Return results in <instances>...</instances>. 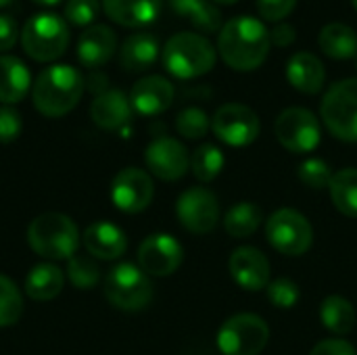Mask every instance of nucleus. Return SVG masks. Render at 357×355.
<instances>
[{
    "label": "nucleus",
    "mask_w": 357,
    "mask_h": 355,
    "mask_svg": "<svg viewBox=\"0 0 357 355\" xmlns=\"http://www.w3.org/2000/svg\"><path fill=\"white\" fill-rule=\"evenodd\" d=\"M272 48L270 29L257 17H234L218 31V52L236 71L257 69Z\"/></svg>",
    "instance_id": "1"
},
{
    "label": "nucleus",
    "mask_w": 357,
    "mask_h": 355,
    "mask_svg": "<svg viewBox=\"0 0 357 355\" xmlns=\"http://www.w3.org/2000/svg\"><path fill=\"white\" fill-rule=\"evenodd\" d=\"M86 77L73 65H48L38 73L31 86V98L36 109L46 117L67 115L82 98Z\"/></svg>",
    "instance_id": "2"
},
{
    "label": "nucleus",
    "mask_w": 357,
    "mask_h": 355,
    "mask_svg": "<svg viewBox=\"0 0 357 355\" xmlns=\"http://www.w3.org/2000/svg\"><path fill=\"white\" fill-rule=\"evenodd\" d=\"M218 59L215 46L207 36L197 31H178L174 33L163 48L165 69L180 80H192L205 75L213 69Z\"/></svg>",
    "instance_id": "3"
},
{
    "label": "nucleus",
    "mask_w": 357,
    "mask_h": 355,
    "mask_svg": "<svg viewBox=\"0 0 357 355\" xmlns=\"http://www.w3.org/2000/svg\"><path fill=\"white\" fill-rule=\"evenodd\" d=\"M29 247L46 259H71L79 247V230L69 216L50 211L38 216L27 228Z\"/></svg>",
    "instance_id": "4"
},
{
    "label": "nucleus",
    "mask_w": 357,
    "mask_h": 355,
    "mask_svg": "<svg viewBox=\"0 0 357 355\" xmlns=\"http://www.w3.org/2000/svg\"><path fill=\"white\" fill-rule=\"evenodd\" d=\"M69 25L65 17L52 13V10H42L31 15L23 29H21V44L23 50L40 63H48L59 59L69 44Z\"/></svg>",
    "instance_id": "5"
},
{
    "label": "nucleus",
    "mask_w": 357,
    "mask_h": 355,
    "mask_svg": "<svg viewBox=\"0 0 357 355\" xmlns=\"http://www.w3.org/2000/svg\"><path fill=\"white\" fill-rule=\"evenodd\" d=\"M320 115L333 136L345 142H357V77L333 84L322 103Z\"/></svg>",
    "instance_id": "6"
},
{
    "label": "nucleus",
    "mask_w": 357,
    "mask_h": 355,
    "mask_svg": "<svg viewBox=\"0 0 357 355\" xmlns=\"http://www.w3.org/2000/svg\"><path fill=\"white\" fill-rule=\"evenodd\" d=\"M105 297L121 312H140L153 299V282L140 266L119 264L105 278Z\"/></svg>",
    "instance_id": "7"
},
{
    "label": "nucleus",
    "mask_w": 357,
    "mask_h": 355,
    "mask_svg": "<svg viewBox=\"0 0 357 355\" xmlns=\"http://www.w3.org/2000/svg\"><path fill=\"white\" fill-rule=\"evenodd\" d=\"M270 339V328L257 314H236L218 333V347L224 355H259Z\"/></svg>",
    "instance_id": "8"
},
{
    "label": "nucleus",
    "mask_w": 357,
    "mask_h": 355,
    "mask_svg": "<svg viewBox=\"0 0 357 355\" xmlns=\"http://www.w3.org/2000/svg\"><path fill=\"white\" fill-rule=\"evenodd\" d=\"M268 243L282 255L299 257L310 251L314 241L312 224L297 209H278L270 216L266 224Z\"/></svg>",
    "instance_id": "9"
},
{
    "label": "nucleus",
    "mask_w": 357,
    "mask_h": 355,
    "mask_svg": "<svg viewBox=\"0 0 357 355\" xmlns=\"http://www.w3.org/2000/svg\"><path fill=\"white\" fill-rule=\"evenodd\" d=\"M278 142L291 153H310L320 144V121L318 117L303 107L284 109L274 123Z\"/></svg>",
    "instance_id": "10"
},
{
    "label": "nucleus",
    "mask_w": 357,
    "mask_h": 355,
    "mask_svg": "<svg viewBox=\"0 0 357 355\" xmlns=\"http://www.w3.org/2000/svg\"><path fill=\"white\" fill-rule=\"evenodd\" d=\"M211 130L222 142L230 146H249L259 136V117L247 105L228 103L215 111Z\"/></svg>",
    "instance_id": "11"
},
{
    "label": "nucleus",
    "mask_w": 357,
    "mask_h": 355,
    "mask_svg": "<svg viewBox=\"0 0 357 355\" xmlns=\"http://www.w3.org/2000/svg\"><path fill=\"white\" fill-rule=\"evenodd\" d=\"M180 224L192 234H207L220 222V205L211 190L203 186L188 188L176 203Z\"/></svg>",
    "instance_id": "12"
},
{
    "label": "nucleus",
    "mask_w": 357,
    "mask_h": 355,
    "mask_svg": "<svg viewBox=\"0 0 357 355\" xmlns=\"http://www.w3.org/2000/svg\"><path fill=\"white\" fill-rule=\"evenodd\" d=\"M155 195V186L151 176L138 167L121 169L111 184V201L123 213H140L144 211Z\"/></svg>",
    "instance_id": "13"
},
{
    "label": "nucleus",
    "mask_w": 357,
    "mask_h": 355,
    "mask_svg": "<svg viewBox=\"0 0 357 355\" xmlns=\"http://www.w3.org/2000/svg\"><path fill=\"white\" fill-rule=\"evenodd\" d=\"M184 259L182 245L169 234H151L138 247V266L149 276H169Z\"/></svg>",
    "instance_id": "14"
},
{
    "label": "nucleus",
    "mask_w": 357,
    "mask_h": 355,
    "mask_svg": "<svg viewBox=\"0 0 357 355\" xmlns=\"http://www.w3.org/2000/svg\"><path fill=\"white\" fill-rule=\"evenodd\" d=\"M144 159H146L151 174L165 182L180 180L190 167V155H188L186 146L180 140L169 138V136L155 138L146 146Z\"/></svg>",
    "instance_id": "15"
},
{
    "label": "nucleus",
    "mask_w": 357,
    "mask_h": 355,
    "mask_svg": "<svg viewBox=\"0 0 357 355\" xmlns=\"http://www.w3.org/2000/svg\"><path fill=\"white\" fill-rule=\"evenodd\" d=\"M234 282L245 291H261L270 285V262L255 247H238L228 262Z\"/></svg>",
    "instance_id": "16"
},
{
    "label": "nucleus",
    "mask_w": 357,
    "mask_h": 355,
    "mask_svg": "<svg viewBox=\"0 0 357 355\" xmlns=\"http://www.w3.org/2000/svg\"><path fill=\"white\" fill-rule=\"evenodd\" d=\"M174 84L163 75L140 77L130 92L132 109L140 115H159L167 111L174 103Z\"/></svg>",
    "instance_id": "17"
},
{
    "label": "nucleus",
    "mask_w": 357,
    "mask_h": 355,
    "mask_svg": "<svg viewBox=\"0 0 357 355\" xmlns=\"http://www.w3.org/2000/svg\"><path fill=\"white\" fill-rule=\"evenodd\" d=\"M117 48V33L107 23L88 25L77 40V56L82 65L94 69L105 65Z\"/></svg>",
    "instance_id": "18"
},
{
    "label": "nucleus",
    "mask_w": 357,
    "mask_h": 355,
    "mask_svg": "<svg viewBox=\"0 0 357 355\" xmlns=\"http://www.w3.org/2000/svg\"><path fill=\"white\" fill-rule=\"evenodd\" d=\"M84 247L86 251L96 257V259H117L126 253L128 249V239L123 230L111 222H94L86 228L84 236Z\"/></svg>",
    "instance_id": "19"
},
{
    "label": "nucleus",
    "mask_w": 357,
    "mask_h": 355,
    "mask_svg": "<svg viewBox=\"0 0 357 355\" xmlns=\"http://www.w3.org/2000/svg\"><path fill=\"white\" fill-rule=\"evenodd\" d=\"M90 115L98 128L119 130L132 117V103L121 90L109 88L94 96V100L90 105Z\"/></svg>",
    "instance_id": "20"
},
{
    "label": "nucleus",
    "mask_w": 357,
    "mask_h": 355,
    "mask_svg": "<svg viewBox=\"0 0 357 355\" xmlns=\"http://www.w3.org/2000/svg\"><path fill=\"white\" fill-rule=\"evenodd\" d=\"M287 80L303 94H318L326 80L324 63L314 52H295L287 63Z\"/></svg>",
    "instance_id": "21"
},
{
    "label": "nucleus",
    "mask_w": 357,
    "mask_h": 355,
    "mask_svg": "<svg viewBox=\"0 0 357 355\" xmlns=\"http://www.w3.org/2000/svg\"><path fill=\"white\" fill-rule=\"evenodd\" d=\"M105 13L123 27H144L153 23L163 0H100Z\"/></svg>",
    "instance_id": "22"
},
{
    "label": "nucleus",
    "mask_w": 357,
    "mask_h": 355,
    "mask_svg": "<svg viewBox=\"0 0 357 355\" xmlns=\"http://www.w3.org/2000/svg\"><path fill=\"white\" fill-rule=\"evenodd\" d=\"M31 86L27 65L15 54H0V103H19Z\"/></svg>",
    "instance_id": "23"
},
{
    "label": "nucleus",
    "mask_w": 357,
    "mask_h": 355,
    "mask_svg": "<svg viewBox=\"0 0 357 355\" xmlns=\"http://www.w3.org/2000/svg\"><path fill=\"white\" fill-rule=\"evenodd\" d=\"M159 56V38L151 31H136L128 36L119 48V63L128 71H142Z\"/></svg>",
    "instance_id": "24"
},
{
    "label": "nucleus",
    "mask_w": 357,
    "mask_h": 355,
    "mask_svg": "<svg viewBox=\"0 0 357 355\" xmlns=\"http://www.w3.org/2000/svg\"><path fill=\"white\" fill-rule=\"evenodd\" d=\"M318 44L326 56L337 61L357 56V31L341 21L326 23L318 33Z\"/></svg>",
    "instance_id": "25"
},
{
    "label": "nucleus",
    "mask_w": 357,
    "mask_h": 355,
    "mask_svg": "<svg viewBox=\"0 0 357 355\" xmlns=\"http://www.w3.org/2000/svg\"><path fill=\"white\" fill-rule=\"evenodd\" d=\"M63 291V272L54 264H38L25 278V293L33 301H50Z\"/></svg>",
    "instance_id": "26"
},
{
    "label": "nucleus",
    "mask_w": 357,
    "mask_h": 355,
    "mask_svg": "<svg viewBox=\"0 0 357 355\" xmlns=\"http://www.w3.org/2000/svg\"><path fill=\"white\" fill-rule=\"evenodd\" d=\"M320 320L333 335L345 337L356 328V308L349 299L341 295H331L320 305Z\"/></svg>",
    "instance_id": "27"
},
{
    "label": "nucleus",
    "mask_w": 357,
    "mask_h": 355,
    "mask_svg": "<svg viewBox=\"0 0 357 355\" xmlns=\"http://www.w3.org/2000/svg\"><path fill=\"white\" fill-rule=\"evenodd\" d=\"M169 6L182 15L188 17L195 27H199L201 31H220L222 29V15L218 10V6L211 0H169Z\"/></svg>",
    "instance_id": "28"
},
{
    "label": "nucleus",
    "mask_w": 357,
    "mask_h": 355,
    "mask_svg": "<svg viewBox=\"0 0 357 355\" xmlns=\"http://www.w3.org/2000/svg\"><path fill=\"white\" fill-rule=\"evenodd\" d=\"M331 199L335 207L347 218H357V169L347 167L333 174L331 180Z\"/></svg>",
    "instance_id": "29"
},
{
    "label": "nucleus",
    "mask_w": 357,
    "mask_h": 355,
    "mask_svg": "<svg viewBox=\"0 0 357 355\" xmlns=\"http://www.w3.org/2000/svg\"><path fill=\"white\" fill-rule=\"evenodd\" d=\"M259 224H261V209L251 201L236 203L224 216V228L232 239L251 236L259 228Z\"/></svg>",
    "instance_id": "30"
},
{
    "label": "nucleus",
    "mask_w": 357,
    "mask_h": 355,
    "mask_svg": "<svg viewBox=\"0 0 357 355\" xmlns=\"http://www.w3.org/2000/svg\"><path fill=\"white\" fill-rule=\"evenodd\" d=\"M226 157L215 144H201L192 155H190V169L197 180L201 182H211L220 176L224 169Z\"/></svg>",
    "instance_id": "31"
},
{
    "label": "nucleus",
    "mask_w": 357,
    "mask_h": 355,
    "mask_svg": "<svg viewBox=\"0 0 357 355\" xmlns=\"http://www.w3.org/2000/svg\"><path fill=\"white\" fill-rule=\"evenodd\" d=\"M23 314V297L15 282L0 274V328L13 326Z\"/></svg>",
    "instance_id": "32"
},
{
    "label": "nucleus",
    "mask_w": 357,
    "mask_h": 355,
    "mask_svg": "<svg viewBox=\"0 0 357 355\" xmlns=\"http://www.w3.org/2000/svg\"><path fill=\"white\" fill-rule=\"evenodd\" d=\"M67 276L75 289L90 291L100 280V268L90 255H73L67 266Z\"/></svg>",
    "instance_id": "33"
},
{
    "label": "nucleus",
    "mask_w": 357,
    "mask_h": 355,
    "mask_svg": "<svg viewBox=\"0 0 357 355\" xmlns=\"http://www.w3.org/2000/svg\"><path fill=\"white\" fill-rule=\"evenodd\" d=\"M209 128H211V121H209L207 113L203 109H199V107H188V109L180 111L178 117H176L178 134H182L188 140L203 138Z\"/></svg>",
    "instance_id": "34"
},
{
    "label": "nucleus",
    "mask_w": 357,
    "mask_h": 355,
    "mask_svg": "<svg viewBox=\"0 0 357 355\" xmlns=\"http://www.w3.org/2000/svg\"><path fill=\"white\" fill-rule=\"evenodd\" d=\"M299 180L314 190L328 188L333 180L331 165L322 159H307L299 165Z\"/></svg>",
    "instance_id": "35"
},
{
    "label": "nucleus",
    "mask_w": 357,
    "mask_h": 355,
    "mask_svg": "<svg viewBox=\"0 0 357 355\" xmlns=\"http://www.w3.org/2000/svg\"><path fill=\"white\" fill-rule=\"evenodd\" d=\"M100 6L102 4L98 0H67L65 2V21H69L73 25L88 27L98 17Z\"/></svg>",
    "instance_id": "36"
},
{
    "label": "nucleus",
    "mask_w": 357,
    "mask_h": 355,
    "mask_svg": "<svg viewBox=\"0 0 357 355\" xmlns=\"http://www.w3.org/2000/svg\"><path fill=\"white\" fill-rule=\"evenodd\" d=\"M268 299L272 305L276 308H282V310H291L297 305L299 301V287L289 280V278H276L272 280L268 287Z\"/></svg>",
    "instance_id": "37"
},
{
    "label": "nucleus",
    "mask_w": 357,
    "mask_h": 355,
    "mask_svg": "<svg viewBox=\"0 0 357 355\" xmlns=\"http://www.w3.org/2000/svg\"><path fill=\"white\" fill-rule=\"evenodd\" d=\"M21 128H23V119L19 111L10 105H2L0 107V142L2 144L15 142L21 134Z\"/></svg>",
    "instance_id": "38"
},
{
    "label": "nucleus",
    "mask_w": 357,
    "mask_h": 355,
    "mask_svg": "<svg viewBox=\"0 0 357 355\" xmlns=\"http://www.w3.org/2000/svg\"><path fill=\"white\" fill-rule=\"evenodd\" d=\"M297 0H257V10L266 21H282L295 8Z\"/></svg>",
    "instance_id": "39"
},
{
    "label": "nucleus",
    "mask_w": 357,
    "mask_h": 355,
    "mask_svg": "<svg viewBox=\"0 0 357 355\" xmlns=\"http://www.w3.org/2000/svg\"><path fill=\"white\" fill-rule=\"evenodd\" d=\"M19 38V25L17 19L8 13H0V52L10 50Z\"/></svg>",
    "instance_id": "40"
},
{
    "label": "nucleus",
    "mask_w": 357,
    "mask_h": 355,
    "mask_svg": "<svg viewBox=\"0 0 357 355\" xmlns=\"http://www.w3.org/2000/svg\"><path fill=\"white\" fill-rule=\"evenodd\" d=\"M310 355H357V352L345 339H326L320 341Z\"/></svg>",
    "instance_id": "41"
},
{
    "label": "nucleus",
    "mask_w": 357,
    "mask_h": 355,
    "mask_svg": "<svg viewBox=\"0 0 357 355\" xmlns=\"http://www.w3.org/2000/svg\"><path fill=\"white\" fill-rule=\"evenodd\" d=\"M295 38H297V31H295V27L289 25V23H278V25H274V29L270 31L272 44H276V46H280V48L293 44Z\"/></svg>",
    "instance_id": "42"
},
{
    "label": "nucleus",
    "mask_w": 357,
    "mask_h": 355,
    "mask_svg": "<svg viewBox=\"0 0 357 355\" xmlns=\"http://www.w3.org/2000/svg\"><path fill=\"white\" fill-rule=\"evenodd\" d=\"M86 86H90V90H92L94 94H100V92L109 90V88H107V75H105L102 71H92V73L88 75V80H86Z\"/></svg>",
    "instance_id": "43"
},
{
    "label": "nucleus",
    "mask_w": 357,
    "mask_h": 355,
    "mask_svg": "<svg viewBox=\"0 0 357 355\" xmlns=\"http://www.w3.org/2000/svg\"><path fill=\"white\" fill-rule=\"evenodd\" d=\"M36 4H42V6H54V4H59L61 0H33Z\"/></svg>",
    "instance_id": "44"
},
{
    "label": "nucleus",
    "mask_w": 357,
    "mask_h": 355,
    "mask_svg": "<svg viewBox=\"0 0 357 355\" xmlns=\"http://www.w3.org/2000/svg\"><path fill=\"white\" fill-rule=\"evenodd\" d=\"M213 2H220V4H234V2H238V0H213Z\"/></svg>",
    "instance_id": "45"
},
{
    "label": "nucleus",
    "mask_w": 357,
    "mask_h": 355,
    "mask_svg": "<svg viewBox=\"0 0 357 355\" xmlns=\"http://www.w3.org/2000/svg\"><path fill=\"white\" fill-rule=\"evenodd\" d=\"M8 2H13V0H0V6H6Z\"/></svg>",
    "instance_id": "46"
},
{
    "label": "nucleus",
    "mask_w": 357,
    "mask_h": 355,
    "mask_svg": "<svg viewBox=\"0 0 357 355\" xmlns=\"http://www.w3.org/2000/svg\"><path fill=\"white\" fill-rule=\"evenodd\" d=\"M354 2V6H356V10H357V0H351Z\"/></svg>",
    "instance_id": "47"
},
{
    "label": "nucleus",
    "mask_w": 357,
    "mask_h": 355,
    "mask_svg": "<svg viewBox=\"0 0 357 355\" xmlns=\"http://www.w3.org/2000/svg\"><path fill=\"white\" fill-rule=\"evenodd\" d=\"M356 67H357V56H356Z\"/></svg>",
    "instance_id": "48"
}]
</instances>
